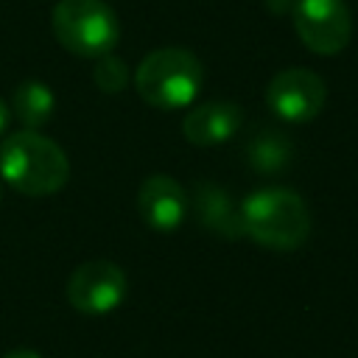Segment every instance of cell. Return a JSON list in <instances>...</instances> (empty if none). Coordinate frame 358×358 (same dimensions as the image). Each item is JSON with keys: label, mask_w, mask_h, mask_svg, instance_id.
<instances>
[{"label": "cell", "mask_w": 358, "mask_h": 358, "mask_svg": "<svg viewBox=\"0 0 358 358\" xmlns=\"http://www.w3.org/2000/svg\"><path fill=\"white\" fill-rule=\"evenodd\" d=\"M327 101V84L322 76L305 67H285L280 70L266 87L268 109L288 123H308L313 120Z\"/></svg>", "instance_id": "52a82bcc"}, {"label": "cell", "mask_w": 358, "mask_h": 358, "mask_svg": "<svg viewBox=\"0 0 358 358\" xmlns=\"http://www.w3.org/2000/svg\"><path fill=\"white\" fill-rule=\"evenodd\" d=\"M0 176L25 196H53L70 179V159L50 137L22 129L0 143Z\"/></svg>", "instance_id": "6da1fadb"}, {"label": "cell", "mask_w": 358, "mask_h": 358, "mask_svg": "<svg viewBox=\"0 0 358 358\" xmlns=\"http://www.w3.org/2000/svg\"><path fill=\"white\" fill-rule=\"evenodd\" d=\"M204 84V67L185 48H157L134 70L137 95L162 112L187 109Z\"/></svg>", "instance_id": "3957f363"}, {"label": "cell", "mask_w": 358, "mask_h": 358, "mask_svg": "<svg viewBox=\"0 0 358 358\" xmlns=\"http://www.w3.org/2000/svg\"><path fill=\"white\" fill-rule=\"evenodd\" d=\"M129 282L117 263L112 260H87L67 280V302L87 316L112 313L126 299Z\"/></svg>", "instance_id": "8992f818"}, {"label": "cell", "mask_w": 358, "mask_h": 358, "mask_svg": "<svg viewBox=\"0 0 358 358\" xmlns=\"http://www.w3.org/2000/svg\"><path fill=\"white\" fill-rule=\"evenodd\" d=\"M53 36L59 45L84 59H101L120 39L117 14L106 0H59L50 11Z\"/></svg>", "instance_id": "277c9868"}, {"label": "cell", "mask_w": 358, "mask_h": 358, "mask_svg": "<svg viewBox=\"0 0 358 358\" xmlns=\"http://www.w3.org/2000/svg\"><path fill=\"white\" fill-rule=\"evenodd\" d=\"M3 358H42V355H39L36 350H25V347H22V350H11V352H6Z\"/></svg>", "instance_id": "5bb4252c"}, {"label": "cell", "mask_w": 358, "mask_h": 358, "mask_svg": "<svg viewBox=\"0 0 358 358\" xmlns=\"http://www.w3.org/2000/svg\"><path fill=\"white\" fill-rule=\"evenodd\" d=\"M92 81L101 92L115 95V92L126 90V84H129V64L123 59H117L115 53H106L98 59V64L92 70Z\"/></svg>", "instance_id": "4fadbf2b"}, {"label": "cell", "mask_w": 358, "mask_h": 358, "mask_svg": "<svg viewBox=\"0 0 358 358\" xmlns=\"http://www.w3.org/2000/svg\"><path fill=\"white\" fill-rule=\"evenodd\" d=\"M8 117H11V112H8V103L0 98V134L6 131V126H8Z\"/></svg>", "instance_id": "9a60e30c"}, {"label": "cell", "mask_w": 358, "mask_h": 358, "mask_svg": "<svg viewBox=\"0 0 358 358\" xmlns=\"http://www.w3.org/2000/svg\"><path fill=\"white\" fill-rule=\"evenodd\" d=\"M243 232L274 252H294L310 235V210L288 187H263L241 201Z\"/></svg>", "instance_id": "7a4b0ae2"}, {"label": "cell", "mask_w": 358, "mask_h": 358, "mask_svg": "<svg viewBox=\"0 0 358 358\" xmlns=\"http://www.w3.org/2000/svg\"><path fill=\"white\" fill-rule=\"evenodd\" d=\"M294 159V143L277 129H260L246 143V162L257 173H280Z\"/></svg>", "instance_id": "8fae6325"}, {"label": "cell", "mask_w": 358, "mask_h": 358, "mask_svg": "<svg viewBox=\"0 0 358 358\" xmlns=\"http://www.w3.org/2000/svg\"><path fill=\"white\" fill-rule=\"evenodd\" d=\"M137 210L145 227L157 232H173L185 224L190 201L185 187L168 173H151L137 190Z\"/></svg>", "instance_id": "ba28073f"}, {"label": "cell", "mask_w": 358, "mask_h": 358, "mask_svg": "<svg viewBox=\"0 0 358 358\" xmlns=\"http://www.w3.org/2000/svg\"><path fill=\"white\" fill-rule=\"evenodd\" d=\"M302 45L319 56H336L350 45L352 14L344 0H296L291 6Z\"/></svg>", "instance_id": "5b68a950"}, {"label": "cell", "mask_w": 358, "mask_h": 358, "mask_svg": "<svg viewBox=\"0 0 358 358\" xmlns=\"http://www.w3.org/2000/svg\"><path fill=\"white\" fill-rule=\"evenodd\" d=\"M56 109V98L50 92V87L45 81H36V78H28L22 84H17V90L11 92V106L8 112L25 126V129H39L50 120Z\"/></svg>", "instance_id": "7c38bea8"}, {"label": "cell", "mask_w": 358, "mask_h": 358, "mask_svg": "<svg viewBox=\"0 0 358 358\" xmlns=\"http://www.w3.org/2000/svg\"><path fill=\"white\" fill-rule=\"evenodd\" d=\"M243 123V112L238 103L229 101H207L193 106L182 117V134L193 145H221L227 143Z\"/></svg>", "instance_id": "30bf717a"}, {"label": "cell", "mask_w": 358, "mask_h": 358, "mask_svg": "<svg viewBox=\"0 0 358 358\" xmlns=\"http://www.w3.org/2000/svg\"><path fill=\"white\" fill-rule=\"evenodd\" d=\"M190 210L196 213L199 224L221 238H243V215H241V204L232 201V196L221 187V185H213L207 179H199L193 185V193H190Z\"/></svg>", "instance_id": "9c48e42d"}]
</instances>
